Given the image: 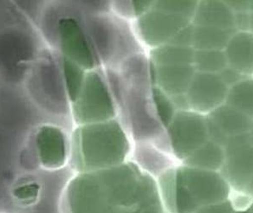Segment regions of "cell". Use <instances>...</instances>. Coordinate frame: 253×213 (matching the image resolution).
<instances>
[{"label":"cell","mask_w":253,"mask_h":213,"mask_svg":"<svg viewBox=\"0 0 253 213\" xmlns=\"http://www.w3.org/2000/svg\"><path fill=\"white\" fill-rule=\"evenodd\" d=\"M157 184L168 213H193L202 207L228 201L233 193L220 171L184 164L168 168Z\"/></svg>","instance_id":"2"},{"label":"cell","mask_w":253,"mask_h":213,"mask_svg":"<svg viewBox=\"0 0 253 213\" xmlns=\"http://www.w3.org/2000/svg\"><path fill=\"white\" fill-rule=\"evenodd\" d=\"M224 160V148L208 140L182 161V164L202 170L220 171L223 168Z\"/></svg>","instance_id":"11"},{"label":"cell","mask_w":253,"mask_h":213,"mask_svg":"<svg viewBox=\"0 0 253 213\" xmlns=\"http://www.w3.org/2000/svg\"><path fill=\"white\" fill-rule=\"evenodd\" d=\"M249 137H250L251 143H252V145L253 146V128L252 129V131H250V133H249Z\"/></svg>","instance_id":"22"},{"label":"cell","mask_w":253,"mask_h":213,"mask_svg":"<svg viewBox=\"0 0 253 213\" xmlns=\"http://www.w3.org/2000/svg\"><path fill=\"white\" fill-rule=\"evenodd\" d=\"M235 32L194 26L192 47L196 51H224Z\"/></svg>","instance_id":"12"},{"label":"cell","mask_w":253,"mask_h":213,"mask_svg":"<svg viewBox=\"0 0 253 213\" xmlns=\"http://www.w3.org/2000/svg\"><path fill=\"white\" fill-rule=\"evenodd\" d=\"M250 31L253 33V11L250 13Z\"/></svg>","instance_id":"20"},{"label":"cell","mask_w":253,"mask_h":213,"mask_svg":"<svg viewBox=\"0 0 253 213\" xmlns=\"http://www.w3.org/2000/svg\"><path fill=\"white\" fill-rule=\"evenodd\" d=\"M249 209H250L251 212L253 213V202L252 203V205H251L250 207H249Z\"/></svg>","instance_id":"23"},{"label":"cell","mask_w":253,"mask_h":213,"mask_svg":"<svg viewBox=\"0 0 253 213\" xmlns=\"http://www.w3.org/2000/svg\"><path fill=\"white\" fill-rule=\"evenodd\" d=\"M167 129L172 153L181 162L209 140L206 116L191 110L177 111Z\"/></svg>","instance_id":"4"},{"label":"cell","mask_w":253,"mask_h":213,"mask_svg":"<svg viewBox=\"0 0 253 213\" xmlns=\"http://www.w3.org/2000/svg\"><path fill=\"white\" fill-rule=\"evenodd\" d=\"M224 53L228 67L245 77H253V33L236 31L227 45Z\"/></svg>","instance_id":"9"},{"label":"cell","mask_w":253,"mask_h":213,"mask_svg":"<svg viewBox=\"0 0 253 213\" xmlns=\"http://www.w3.org/2000/svg\"><path fill=\"white\" fill-rule=\"evenodd\" d=\"M60 213H164L158 184L136 164L77 173L67 182Z\"/></svg>","instance_id":"1"},{"label":"cell","mask_w":253,"mask_h":213,"mask_svg":"<svg viewBox=\"0 0 253 213\" xmlns=\"http://www.w3.org/2000/svg\"><path fill=\"white\" fill-rule=\"evenodd\" d=\"M193 213H235V207L230 200L217 204L202 207Z\"/></svg>","instance_id":"17"},{"label":"cell","mask_w":253,"mask_h":213,"mask_svg":"<svg viewBox=\"0 0 253 213\" xmlns=\"http://www.w3.org/2000/svg\"><path fill=\"white\" fill-rule=\"evenodd\" d=\"M206 119L209 140L223 148L230 138L248 134L253 128V119L225 104L206 115Z\"/></svg>","instance_id":"8"},{"label":"cell","mask_w":253,"mask_h":213,"mask_svg":"<svg viewBox=\"0 0 253 213\" xmlns=\"http://www.w3.org/2000/svg\"><path fill=\"white\" fill-rule=\"evenodd\" d=\"M193 66L196 72L219 74L228 67V62L224 51L195 50Z\"/></svg>","instance_id":"15"},{"label":"cell","mask_w":253,"mask_h":213,"mask_svg":"<svg viewBox=\"0 0 253 213\" xmlns=\"http://www.w3.org/2000/svg\"><path fill=\"white\" fill-rule=\"evenodd\" d=\"M41 192V187L36 182L27 183L15 186L12 189L11 195L19 205L23 207H31L36 204L39 201Z\"/></svg>","instance_id":"16"},{"label":"cell","mask_w":253,"mask_h":213,"mask_svg":"<svg viewBox=\"0 0 253 213\" xmlns=\"http://www.w3.org/2000/svg\"><path fill=\"white\" fill-rule=\"evenodd\" d=\"M0 213H6V212H0Z\"/></svg>","instance_id":"24"},{"label":"cell","mask_w":253,"mask_h":213,"mask_svg":"<svg viewBox=\"0 0 253 213\" xmlns=\"http://www.w3.org/2000/svg\"><path fill=\"white\" fill-rule=\"evenodd\" d=\"M244 193H246L247 195H249L250 197L253 199V175L252 178H251L250 182L247 184Z\"/></svg>","instance_id":"19"},{"label":"cell","mask_w":253,"mask_h":213,"mask_svg":"<svg viewBox=\"0 0 253 213\" xmlns=\"http://www.w3.org/2000/svg\"><path fill=\"white\" fill-rule=\"evenodd\" d=\"M191 23L199 27L236 30L235 13L225 2L222 1H204L198 3Z\"/></svg>","instance_id":"10"},{"label":"cell","mask_w":253,"mask_h":213,"mask_svg":"<svg viewBox=\"0 0 253 213\" xmlns=\"http://www.w3.org/2000/svg\"><path fill=\"white\" fill-rule=\"evenodd\" d=\"M228 92L219 74L196 72L185 95L190 110L206 116L225 104Z\"/></svg>","instance_id":"7"},{"label":"cell","mask_w":253,"mask_h":213,"mask_svg":"<svg viewBox=\"0 0 253 213\" xmlns=\"http://www.w3.org/2000/svg\"><path fill=\"white\" fill-rule=\"evenodd\" d=\"M225 104L253 119V77H246L229 87Z\"/></svg>","instance_id":"14"},{"label":"cell","mask_w":253,"mask_h":213,"mask_svg":"<svg viewBox=\"0 0 253 213\" xmlns=\"http://www.w3.org/2000/svg\"><path fill=\"white\" fill-rule=\"evenodd\" d=\"M130 143L118 122L79 125L70 139L69 163L77 173L116 167L125 163Z\"/></svg>","instance_id":"3"},{"label":"cell","mask_w":253,"mask_h":213,"mask_svg":"<svg viewBox=\"0 0 253 213\" xmlns=\"http://www.w3.org/2000/svg\"><path fill=\"white\" fill-rule=\"evenodd\" d=\"M235 213H253L251 212L250 209L249 208H247L246 210H241V211H235Z\"/></svg>","instance_id":"21"},{"label":"cell","mask_w":253,"mask_h":213,"mask_svg":"<svg viewBox=\"0 0 253 213\" xmlns=\"http://www.w3.org/2000/svg\"><path fill=\"white\" fill-rule=\"evenodd\" d=\"M32 144L42 169L60 170L69 163L70 139L61 128L50 124L40 125L33 135Z\"/></svg>","instance_id":"5"},{"label":"cell","mask_w":253,"mask_h":213,"mask_svg":"<svg viewBox=\"0 0 253 213\" xmlns=\"http://www.w3.org/2000/svg\"><path fill=\"white\" fill-rule=\"evenodd\" d=\"M219 75L229 88L232 85H235L236 83H238L239 81H241V79L246 78L243 75H241V73H239L238 72H236L229 67H227L222 73H219Z\"/></svg>","instance_id":"18"},{"label":"cell","mask_w":253,"mask_h":213,"mask_svg":"<svg viewBox=\"0 0 253 213\" xmlns=\"http://www.w3.org/2000/svg\"><path fill=\"white\" fill-rule=\"evenodd\" d=\"M224 151L225 160L220 172L233 192H244L253 175V146L249 133L230 138Z\"/></svg>","instance_id":"6"},{"label":"cell","mask_w":253,"mask_h":213,"mask_svg":"<svg viewBox=\"0 0 253 213\" xmlns=\"http://www.w3.org/2000/svg\"><path fill=\"white\" fill-rule=\"evenodd\" d=\"M163 86L172 97L186 94L196 69L193 65H167L163 69Z\"/></svg>","instance_id":"13"},{"label":"cell","mask_w":253,"mask_h":213,"mask_svg":"<svg viewBox=\"0 0 253 213\" xmlns=\"http://www.w3.org/2000/svg\"></svg>","instance_id":"25"}]
</instances>
